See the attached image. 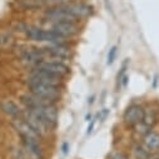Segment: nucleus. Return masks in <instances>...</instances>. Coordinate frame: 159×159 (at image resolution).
<instances>
[{
    "instance_id": "7ed1b4c3",
    "label": "nucleus",
    "mask_w": 159,
    "mask_h": 159,
    "mask_svg": "<svg viewBox=\"0 0 159 159\" xmlns=\"http://www.w3.org/2000/svg\"><path fill=\"white\" fill-rule=\"evenodd\" d=\"M34 68L40 69L43 71H47V73H49V74H52L54 76L61 78V79H64L69 74V71H70L69 66L64 61L52 60V59H44L40 63H38Z\"/></svg>"
},
{
    "instance_id": "a211bd4d",
    "label": "nucleus",
    "mask_w": 159,
    "mask_h": 159,
    "mask_svg": "<svg viewBox=\"0 0 159 159\" xmlns=\"http://www.w3.org/2000/svg\"><path fill=\"white\" fill-rule=\"evenodd\" d=\"M109 159H129L124 153L119 152V150H114L109 154Z\"/></svg>"
},
{
    "instance_id": "39448f33",
    "label": "nucleus",
    "mask_w": 159,
    "mask_h": 159,
    "mask_svg": "<svg viewBox=\"0 0 159 159\" xmlns=\"http://www.w3.org/2000/svg\"><path fill=\"white\" fill-rule=\"evenodd\" d=\"M26 83H40V84H50V85H58L60 87L63 83V79L54 76L47 71H43L40 69L31 68V70L28 74Z\"/></svg>"
},
{
    "instance_id": "6e6552de",
    "label": "nucleus",
    "mask_w": 159,
    "mask_h": 159,
    "mask_svg": "<svg viewBox=\"0 0 159 159\" xmlns=\"http://www.w3.org/2000/svg\"><path fill=\"white\" fill-rule=\"evenodd\" d=\"M45 53V59L64 61L71 57V49L69 48V43L66 44H48V47L43 48Z\"/></svg>"
},
{
    "instance_id": "ddd939ff",
    "label": "nucleus",
    "mask_w": 159,
    "mask_h": 159,
    "mask_svg": "<svg viewBox=\"0 0 159 159\" xmlns=\"http://www.w3.org/2000/svg\"><path fill=\"white\" fill-rule=\"evenodd\" d=\"M140 144L149 154H159V132L150 129L140 139Z\"/></svg>"
},
{
    "instance_id": "f8f14e48",
    "label": "nucleus",
    "mask_w": 159,
    "mask_h": 159,
    "mask_svg": "<svg viewBox=\"0 0 159 159\" xmlns=\"http://www.w3.org/2000/svg\"><path fill=\"white\" fill-rule=\"evenodd\" d=\"M20 59H21V63L25 64V65H29L31 68H34L38 63H40L42 60L45 59V53L42 49H33V48H29V49H24L20 54Z\"/></svg>"
},
{
    "instance_id": "0eeeda50",
    "label": "nucleus",
    "mask_w": 159,
    "mask_h": 159,
    "mask_svg": "<svg viewBox=\"0 0 159 159\" xmlns=\"http://www.w3.org/2000/svg\"><path fill=\"white\" fill-rule=\"evenodd\" d=\"M65 7L78 21L89 18L94 13L93 7L85 2H82V0H71V2L65 4Z\"/></svg>"
},
{
    "instance_id": "20e7f679",
    "label": "nucleus",
    "mask_w": 159,
    "mask_h": 159,
    "mask_svg": "<svg viewBox=\"0 0 159 159\" xmlns=\"http://www.w3.org/2000/svg\"><path fill=\"white\" fill-rule=\"evenodd\" d=\"M43 18L48 20L50 24L52 23H58V21H76L79 23L68 10V8L64 5H58V7H48L47 10L43 13Z\"/></svg>"
},
{
    "instance_id": "f257e3e1",
    "label": "nucleus",
    "mask_w": 159,
    "mask_h": 159,
    "mask_svg": "<svg viewBox=\"0 0 159 159\" xmlns=\"http://www.w3.org/2000/svg\"><path fill=\"white\" fill-rule=\"evenodd\" d=\"M28 92L36 95L43 100L55 104L61 97V89L58 85L50 84H40V83H26Z\"/></svg>"
},
{
    "instance_id": "6ab92c4d",
    "label": "nucleus",
    "mask_w": 159,
    "mask_h": 159,
    "mask_svg": "<svg viewBox=\"0 0 159 159\" xmlns=\"http://www.w3.org/2000/svg\"><path fill=\"white\" fill-rule=\"evenodd\" d=\"M116 47H113L110 50H109V53H108V64L110 65V64H113V61L115 60V57H116Z\"/></svg>"
},
{
    "instance_id": "9d476101",
    "label": "nucleus",
    "mask_w": 159,
    "mask_h": 159,
    "mask_svg": "<svg viewBox=\"0 0 159 159\" xmlns=\"http://www.w3.org/2000/svg\"><path fill=\"white\" fill-rule=\"evenodd\" d=\"M11 125H13L14 130L19 134L20 139H34V140H40L42 142V137L39 135L21 116L11 119Z\"/></svg>"
},
{
    "instance_id": "f03ea898",
    "label": "nucleus",
    "mask_w": 159,
    "mask_h": 159,
    "mask_svg": "<svg viewBox=\"0 0 159 159\" xmlns=\"http://www.w3.org/2000/svg\"><path fill=\"white\" fill-rule=\"evenodd\" d=\"M21 118L24 120L42 137V139H44L45 137H48L50 134V132L53 130L44 119L39 115L36 111L31 110V109H26V108H23V113H21Z\"/></svg>"
},
{
    "instance_id": "2eb2a0df",
    "label": "nucleus",
    "mask_w": 159,
    "mask_h": 159,
    "mask_svg": "<svg viewBox=\"0 0 159 159\" xmlns=\"http://www.w3.org/2000/svg\"><path fill=\"white\" fill-rule=\"evenodd\" d=\"M0 111L10 119H15L21 116L23 108H20L19 104H16L11 99H2L0 100Z\"/></svg>"
},
{
    "instance_id": "1a4fd4ad",
    "label": "nucleus",
    "mask_w": 159,
    "mask_h": 159,
    "mask_svg": "<svg viewBox=\"0 0 159 159\" xmlns=\"http://www.w3.org/2000/svg\"><path fill=\"white\" fill-rule=\"evenodd\" d=\"M144 118V107L138 103H133L127 107L123 113V122L128 127H134L140 123Z\"/></svg>"
},
{
    "instance_id": "aec40b11",
    "label": "nucleus",
    "mask_w": 159,
    "mask_h": 159,
    "mask_svg": "<svg viewBox=\"0 0 159 159\" xmlns=\"http://www.w3.org/2000/svg\"><path fill=\"white\" fill-rule=\"evenodd\" d=\"M149 159H159V154H150Z\"/></svg>"
},
{
    "instance_id": "f3484780",
    "label": "nucleus",
    "mask_w": 159,
    "mask_h": 159,
    "mask_svg": "<svg viewBox=\"0 0 159 159\" xmlns=\"http://www.w3.org/2000/svg\"><path fill=\"white\" fill-rule=\"evenodd\" d=\"M39 2L47 7H58V5H64L71 2V0H39Z\"/></svg>"
},
{
    "instance_id": "dca6fc26",
    "label": "nucleus",
    "mask_w": 159,
    "mask_h": 159,
    "mask_svg": "<svg viewBox=\"0 0 159 159\" xmlns=\"http://www.w3.org/2000/svg\"><path fill=\"white\" fill-rule=\"evenodd\" d=\"M158 119H159V114H158V110L153 109V108H144V118H143V123L149 127L150 129H153V127L158 123Z\"/></svg>"
},
{
    "instance_id": "9b49d317",
    "label": "nucleus",
    "mask_w": 159,
    "mask_h": 159,
    "mask_svg": "<svg viewBox=\"0 0 159 159\" xmlns=\"http://www.w3.org/2000/svg\"><path fill=\"white\" fill-rule=\"evenodd\" d=\"M31 110L36 111L39 115H40L53 130L57 128V125H58V110H57L55 104L48 103V104L40 105V107H38V108H34Z\"/></svg>"
},
{
    "instance_id": "4468645a",
    "label": "nucleus",
    "mask_w": 159,
    "mask_h": 159,
    "mask_svg": "<svg viewBox=\"0 0 159 159\" xmlns=\"http://www.w3.org/2000/svg\"><path fill=\"white\" fill-rule=\"evenodd\" d=\"M23 149L24 152L31 158V159H45L44 158V150L40 145V140L34 139H21Z\"/></svg>"
},
{
    "instance_id": "423d86ee",
    "label": "nucleus",
    "mask_w": 159,
    "mask_h": 159,
    "mask_svg": "<svg viewBox=\"0 0 159 159\" xmlns=\"http://www.w3.org/2000/svg\"><path fill=\"white\" fill-rule=\"evenodd\" d=\"M49 29H52L53 31H55L60 36L68 39V40H69V39L75 38L79 33H80V26H79V23H76V21H58V23H52Z\"/></svg>"
}]
</instances>
